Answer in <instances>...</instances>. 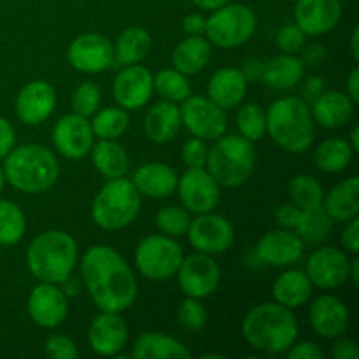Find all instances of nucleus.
<instances>
[{
    "label": "nucleus",
    "mask_w": 359,
    "mask_h": 359,
    "mask_svg": "<svg viewBox=\"0 0 359 359\" xmlns=\"http://www.w3.org/2000/svg\"><path fill=\"white\" fill-rule=\"evenodd\" d=\"M177 193L186 210L193 214L212 212L219 203V184L202 168H188L177 181Z\"/></svg>",
    "instance_id": "12"
},
{
    "label": "nucleus",
    "mask_w": 359,
    "mask_h": 359,
    "mask_svg": "<svg viewBox=\"0 0 359 359\" xmlns=\"http://www.w3.org/2000/svg\"><path fill=\"white\" fill-rule=\"evenodd\" d=\"M349 277L353 279L354 284H358V280H359V259H351Z\"/></svg>",
    "instance_id": "60"
},
{
    "label": "nucleus",
    "mask_w": 359,
    "mask_h": 359,
    "mask_svg": "<svg viewBox=\"0 0 359 359\" xmlns=\"http://www.w3.org/2000/svg\"><path fill=\"white\" fill-rule=\"evenodd\" d=\"M290 198L291 203L300 207L302 210L316 209V207H323L325 189L321 182L312 175H297L290 182Z\"/></svg>",
    "instance_id": "40"
},
{
    "label": "nucleus",
    "mask_w": 359,
    "mask_h": 359,
    "mask_svg": "<svg viewBox=\"0 0 359 359\" xmlns=\"http://www.w3.org/2000/svg\"><path fill=\"white\" fill-rule=\"evenodd\" d=\"M128 112L121 107H105L97 111L91 121L93 135L98 139H119L128 128Z\"/></svg>",
    "instance_id": "38"
},
{
    "label": "nucleus",
    "mask_w": 359,
    "mask_h": 359,
    "mask_svg": "<svg viewBox=\"0 0 359 359\" xmlns=\"http://www.w3.org/2000/svg\"><path fill=\"white\" fill-rule=\"evenodd\" d=\"M304 51H302V62L304 65H321L323 62L326 60V48L323 44H311V46H304Z\"/></svg>",
    "instance_id": "53"
},
{
    "label": "nucleus",
    "mask_w": 359,
    "mask_h": 359,
    "mask_svg": "<svg viewBox=\"0 0 359 359\" xmlns=\"http://www.w3.org/2000/svg\"><path fill=\"white\" fill-rule=\"evenodd\" d=\"M238 135L256 142L266 133V112L256 104H245L237 112Z\"/></svg>",
    "instance_id": "41"
},
{
    "label": "nucleus",
    "mask_w": 359,
    "mask_h": 359,
    "mask_svg": "<svg viewBox=\"0 0 359 359\" xmlns=\"http://www.w3.org/2000/svg\"><path fill=\"white\" fill-rule=\"evenodd\" d=\"M102 102V91L97 84L83 83L76 88L72 95V109L76 114L90 118L98 111Z\"/></svg>",
    "instance_id": "44"
},
{
    "label": "nucleus",
    "mask_w": 359,
    "mask_h": 359,
    "mask_svg": "<svg viewBox=\"0 0 359 359\" xmlns=\"http://www.w3.org/2000/svg\"><path fill=\"white\" fill-rule=\"evenodd\" d=\"M323 209L337 223H347L359 212V179L349 177L339 182L323 198Z\"/></svg>",
    "instance_id": "29"
},
{
    "label": "nucleus",
    "mask_w": 359,
    "mask_h": 359,
    "mask_svg": "<svg viewBox=\"0 0 359 359\" xmlns=\"http://www.w3.org/2000/svg\"><path fill=\"white\" fill-rule=\"evenodd\" d=\"M286 354L290 359H325L326 358L325 351L314 342L293 344V346L286 351Z\"/></svg>",
    "instance_id": "49"
},
{
    "label": "nucleus",
    "mask_w": 359,
    "mask_h": 359,
    "mask_svg": "<svg viewBox=\"0 0 359 359\" xmlns=\"http://www.w3.org/2000/svg\"><path fill=\"white\" fill-rule=\"evenodd\" d=\"M307 42V35L304 34L297 23L284 25L277 34V48L287 55H297L302 51V48Z\"/></svg>",
    "instance_id": "45"
},
{
    "label": "nucleus",
    "mask_w": 359,
    "mask_h": 359,
    "mask_svg": "<svg viewBox=\"0 0 359 359\" xmlns=\"http://www.w3.org/2000/svg\"><path fill=\"white\" fill-rule=\"evenodd\" d=\"M177 181L179 177L174 168L160 163V161L139 167L133 172L132 179L137 191L149 198H167V196L174 195Z\"/></svg>",
    "instance_id": "25"
},
{
    "label": "nucleus",
    "mask_w": 359,
    "mask_h": 359,
    "mask_svg": "<svg viewBox=\"0 0 359 359\" xmlns=\"http://www.w3.org/2000/svg\"><path fill=\"white\" fill-rule=\"evenodd\" d=\"M128 342V326L119 312H102L91 321L88 344L100 356H116Z\"/></svg>",
    "instance_id": "20"
},
{
    "label": "nucleus",
    "mask_w": 359,
    "mask_h": 359,
    "mask_svg": "<svg viewBox=\"0 0 359 359\" xmlns=\"http://www.w3.org/2000/svg\"><path fill=\"white\" fill-rule=\"evenodd\" d=\"M353 147L346 139H328L314 153L316 167L326 174H339L344 172L353 161Z\"/></svg>",
    "instance_id": "35"
},
{
    "label": "nucleus",
    "mask_w": 359,
    "mask_h": 359,
    "mask_svg": "<svg viewBox=\"0 0 359 359\" xmlns=\"http://www.w3.org/2000/svg\"><path fill=\"white\" fill-rule=\"evenodd\" d=\"M256 32V14L242 4H224L205 20L209 42L221 49L245 44Z\"/></svg>",
    "instance_id": "8"
},
{
    "label": "nucleus",
    "mask_w": 359,
    "mask_h": 359,
    "mask_svg": "<svg viewBox=\"0 0 359 359\" xmlns=\"http://www.w3.org/2000/svg\"><path fill=\"white\" fill-rule=\"evenodd\" d=\"M346 91H347L346 93L347 97H349L354 104H358L359 102V69L358 67H354V69L351 70L349 77H347Z\"/></svg>",
    "instance_id": "57"
},
{
    "label": "nucleus",
    "mask_w": 359,
    "mask_h": 359,
    "mask_svg": "<svg viewBox=\"0 0 359 359\" xmlns=\"http://www.w3.org/2000/svg\"><path fill=\"white\" fill-rule=\"evenodd\" d=\"M81 276L100 312H123L135 302V276L125 258L109 245H93L84 252Z\"/></svg>",
    "instance_id": "1"
},
{
    "label": "nucleus",
    "mask_w": 359,
    "mask_h": 359,
    "mask_svg": "<svg viewBox=\"0 0 359 359\" xmlns=\"http://www.w3.org/2000/svg\"><path fill=\"white\" fill-rule=\"evenodd\" d=\"M333 230V219L326 214L323 207H316V209L302 210V217L298 221L297 233L304 242H311V244H319V242L326 241L328 235Z\"/></svg>",
    "instance_id": "36"
},
{
    "label": "nucleus",
    "mask_w": 359,
    "mask_h": 359,
    "mask_svg": "<svg viewBox=\"0 0 359 359\" xmlns=\"http://www.w3.org/2000/svg\"><path fill=\"white\" fill-rule=\"evenodd\" d=\"M14 144H16L14 126L6 118L0 116V158H6L13 151Z\"/></svg>",
    "instance_id": "51"
},
{
    "label": "nucleus",
    "mask_w": 359,
    "mask_h": 359,
    "mask_svg": "<svg viewBox=\"0 0 359 359\" xmlns=\"http://www.w3.org/2000/svg\"><path fill=\"white\" fill-rule=\"evenodd\" d=\"M312 280L304 270H286L276 279L272 294L277 304L287 309H297L307 304L312 294Z\"/></svg>",
    "instance_id": "30"
},
{
    "label": "nucleus",
    "mask_w": 359,
    "mask_h": 359,
    "mask_svg": "<svg viewBox=\"0 0 359 359\" xmlns=\"http://www.w3.org/2000/svg\"><path fill=\"white\" fill-rule=\"evenodd\" d=\"M44 351L53 359H76L77 347L69 337L51 335L44 344Z\"/></svg>",
    "instance_id": "47"
},
{
    "label": "nucleus",
    "mask_w": 359,
    "mask_h": 359,
    "mask_svg": "<svg viewBox=\"0 0 359 359\" xmlns=\"http://www.w3.org/2000/svg\"><path fill=\"white\" fill-rule=\"evenodd\" d=\"M358 42H359V28H354L353 35H351V51H353V56H354V60H356V62L359 60Z\"/></svg>",
    "instance_id": "59"
},
{
    "label": "nucleus",
    "mask_w": 359,
    "mask_h": 359,
    "mask_svg": "<svg viewBox=\"0 0 359 359\" xmlns=\"http://www.w3.org/2000/svg\"><path fill=\"white\" fill-rule=\"evenodd\" d=\"M351 147H353V151H359V128L358 126H354L353 132H351Z\"/></svg>",
    "instance_id": "61"
},
{
    "label": "nucleus",
    "mask_w": 359,
    "mask_h": 359,
    "mask_svg": "<svg viewBox=\"0 0 359 359\" xmlns=\"http://www.w3.org/2000/svg\"><path fill=\"white\" fill-rule=\"evenodd\" d=\"M354 102L342 91H323L312 105V118L314 123L323 128H340L351 123L354 116Z\"/></svg>",
    "instance_id": "26"
},
{
    "label": "nucleus",
    "mask_w": 359,
    "mask_h": 359,
    "mask_svg": "<svg viewBox=\"0 0 359 359\" xmlns=\"http://www.w3.org/2000/svg\"><path fill=\"white\" fill-rule=\"evenodd\" d=\"M153 86L154 91L163 100L174 102V104L184 102L191 95V84H189V81L186 79L184 74H181L175 69L160 70L156 76H153Z\"/></svg>",
    "instance_id": "39"
},
{
    "label": "nucleus",
    "mask_w": 359,
    "mask_h": 359,
    "mask_svg": "<svg viewBox=\"0 0 359 359\" xmlns=\"http://www.w3.org/2000/svg\"><path fill=\"white\" fill-rule=\"evenodd\" d=\"M210 58H212L210 42L205 41L202 35H189L175 46L172 53V65L184 76H195L209 65Z\"/></svg>",
    "instance_id": "28"
},
{
    "label": "nucleus",
    "mask_w": 359,
    "mask_h": 359,
    "mask_svg": "<svg viewBox=\"0 0 359 359\" xmlns=\"http://www.w3.org/2000/svg\"><path fill=\"white\" fill-rule=\"evenodd\" d=\"M342 16L340 0H297L294 23L305 35H323L337 27Z\"/></svg>",
    "instance_id": "22"
},
{
    "label": "nucleus",
    "mask_w": 359,
    "mask_h": 359,
    "mask_svg": "<svg viewBox=\"0 0 359 359\" xmlns=\"http://www.w3.org/2000/svg\"><path fill=\"white\" fill-rule=\"evenodd\" d=\"M286 2H293V0H286Z\"/></svg>",
    "instance_id": "63"
},
{
    "label": "nucleus",
    "mask_w": 359,
    "mask_h": 359,
    "mask_svg": "<svg viewBox=\"0 0 359 359\" xmlns=\"http://www.w3.org/2000/svg\"><path fill=\"white\" fill-rule=\"evenodd\" d=\"M4 182H6V175H4V170L0 168V191H2L4 188Z\"/></svg>",
    "instance_id": "62"
},
{
    "label": "nucleus",
    "mask_w": 359,
    "mask_h": 359,
    "mask_svg": "<svg viewBox=\"0 0 359 359\" xmlns=\"http://www.w3.org/2000/svg\"><path fill=\"white\" fill-rule=\"evenodd\" d=\"M177 321L186 332L198 333L207 325V311L198 298L186 297L177 309Z\"/></svg>",
    "instance_id": "43"
},
{
    "label": "nucleus",
    "mask_w": 359,
    "mask_h": 359,
    "mask_svg": "<svg viewBox=\"0 0 359 359\" xmlns=\"http://www.w3.org/2000/svg\"><path fill=\"white\" fill-rule=\"evenodd\" d=\"M332 356L335 359H358L359 358V349L356 342L353 340L342 339L339 342H335L332 349Z\"/></svg>",
    "instance_id": "54"
},
{
    "label": "nucleus",
    "mask_w": 359,
    "mask_h": 359,
    "mask_svg": "<svg viewBox=\"0 0 359 359\" xmlns=\"http://www.w3.org/2000/svg\"><path fill=\"white\" fill-rule=\"evenodd\" d=\"M248 81L242 72L233 67H223L216 70L207 84V98L212 100L223 111L238 107L248 91Z\"/></svg>",
    "instance_id": "24"
},
{
    "label": "nucleus",
    "mask_w": 359,
    "mask_h": 359,
    "mask_svg": "<svg viewBox=\"0 0 359 359\" xmlns=\"http://www.w3.org/2000/svg\"><path fill=\"white\" fill-rule=\"evenodd\" d=\"M302 217V209L294 203H284L276 210V221L284 230H297L298 221Z\"/></svg>",
    "instance_id": "48"
},
{
    "label": "nucleus",
    "mask_w": 359,
    "mask_h": 359,
    "mask_svg": "<svg viewBox=\"0 0 359 359\" xmlns=\"http://www.w3.org/2000/svg\"><path fill=\"white\" fill-rule=\"evenodd\" d=\"M182 27L188 35H202L205 34V18L202 14H188L182 21Z\"/></svg>",
    "instance_id": "55"
},
{
    "label": "nucleus",
    "mask_w": 359,
    "mask_h": 359,
    "mask_svg": "<svg viewBox=\"0 0 359 359\" xmlns=\"http://www.w3.org/2000/svg\"><path fill=\"white\" fill-rule=\"evenodd\" d=\"M244 76V79L248 83H256V81L263 79V72H265V63L258 58H248L244 60L242 67L238 69Z\"/></svg>",
    "instance_id": "52"
},
{
    "label": "nucleus",
    "mask_w": 359,
    "mask_h": 359,
    "mask_svg": "<svg viewBox=\"0 0 359 359\" xmlns=\"http://www.w3.org/2000/svg\"><path fill=\"white\" fill-rule=\"evenodd\" d=\"M181 121L189 132L202 140H216L228 130L226 112L205 97L189 95L182 105Z\"/></svg>",
    "instance_id": "10"
},
{
    "label": "nucleus",
    "mask_w": 359,
    "mask_h": 359,
    "mask_svg": "<svg viewBox=\"0 0 359 359\" xmlns=\"http://www.w3.org/2000/svg\"><path fill=\"white\" fill-rule=\"evenodd\" d=\"M135 359H188L191 356L186 346L174 337L163 333H142L132 349Z\"/></svg>",
    "instance_id": "32"
},
{
    "label": "nucleus",
    "mask_w": 359,
    "mask_h": 359,
    "mask_svg": "<svg viewBox=\"0 0 359 359\" xmlns=\"http://www.w3.org/2000/svg\"><path fill=\"white\" fill-rule=\"evenodd\" d=\"M27 219L20 207L11 200H0V245L11 248L23 238Z\"/></svg>",
    "instance_id": "37"
},
{
    "label": "nucleus",
    "mask_w": 359,
    "mask_h": 359,
    "mask_svg": "<svg viewBox=\"0 0 359 359\" xmlns=\"http://www.w3.org/2000/svg\"><path fill=\"white\" fill-rule=\"evenodd\" d=\"M114 48V65H135L142 62L151 48V35L142 27H130L121 32L112 44Z\"/></svg>",
    "instance_id": "34"
},
{
    "label": "nucleus",
    "mask_w": 359,
    "mask_h": 359,
    "mask_svg": "<svg viewBox=\"0 0 359 359\" xmlns=\"http://www.w3.org/2000/svg\"><path fill=\"white\" fill-rule=\"evenodd\" d=\"M93 130L88 118L79 114H67L56 121L53 128V142L62 156L79 160L93 147Z\"/></svg>",
    "instance_id": "17"
},
{
    "label": "nucleus",
    "mask_w": 359,
    "mask_h": 359,
    "mask_svg": "<svg viewBox=\"0 0 359 359\" xmlns=\"http://www.w3.org/2000/svg\"><path fill=\"white\" fill-rule=\"evenodd\" d=\"M323 91H325V81H323L321 76H312L305 81L304 93L307 98L316 100V98H318Z\"/></svg>",
    "instance_id": "56"
},
{
    "label": "nucleus",
    "mask_w": 359,
    "mask_h": 359,
    "mask_svg": "<svg viewBox=\"0 0 359 359\" xmlns=\"http://www.w3.org/2000/svg\"><path fill=\"white\" fill-rule=\"evenodd\" d=\"M91 160L105 179L125 177L128 172V154L121 144L112 139H100V142L93 144Z\"/></svg>",
    "instance_id": "33"
},
{
    "label": "nucleus",
    "mask_w": 359,
    "mask_h": 359,
    "mask_svg": "<svg viewBox=\"0 0 359 359\" xmlns=\"http://www.w3.org/2000/svg\"><path fill=\"white\" fill-rule=\"evenodd\" d=\"M304 241L293 230H272L263 235L256 245L258 258L270 266H290L304 256Z\"/></svg>",
    "instance_id": "21"
},
{
    "label": "nucleus",
    "mask_w": 359,
    "mask_h": 359,
    "mask_svg": "<svg viewBox=\"0 0 359 359\" xmlns=\"http://www.w3.org/2000/svg\"><path fill=\"white\" fill-rule=\"evenodd\" d=\"M309 321L323 339H339L349 328V311L340 298L323 294L311 305Z\"/></svg>",
    "instance_id": "23"
},
{
    "label": "nucleus",
    "mask_w": 359,
    "mask_h": 359,
    "mask_svg": "<svg viewBox=\"0 0 359 359\" xmlns=\"http://www.w3.org/2000/svg\"><path fill=\"white\" fill-rule=\"evenodd\" d=\"M77 244L72 235L62 230H48L28 245L27 265L41 283L62 284L72 276L77 265Z\"/></svg>",
    "instance_id": "4"
},
{
    "label": "nucleus",
    "mask_w": 359,
    "mask_h": 359,
    "mask_svg": "<svg viewBox=\"0 0 359 359\" xmlns=\"http://www.w3.org/2000/svg\"><path fill=\"white\" fill-rule=\"evenodd\" d=\"M189 223H191V217H189L188 210L177 205L163 207L156 214L158 230L163 235H168V237H181V235H186Z\"/></svg>",
    "instance_id": "42"
},
{
    "label": "nucleus",
    "mask_w": 359,
    "mask_h": 359,
    "mask_svg": "<svg viewBox=\"0 0 359 359\" xmlns=\"http://www.w3.org/2000/svg\"><path fill=\"white\" fill-rule=\"evenodd\" d=\"M207 153L209 147L205 146V140L193 137L182 146V161L188 168H202L207 163Z\"/></svg>",
    "instance_id": "46"
},
{
    "label": "nucleus",
    "mask_w": 359,
    "mask_h": 359,
    "mask_svg": "<svg viewBox=\"0 0 359 359\" xmlns=\"http://www.w3.org/2000/svg\"><path fill=\"white\" fill-rule=\"evenodd\" d=\"M351 259L339 248H321L307 259V276L323 290H335L349 279Z\"/></svg>",
    "instance_id": "18"
},
{
    "label": "nucleus",
    "mask_w": 359,
    "mask_h": 359,
    "mask_svg": "<svg viewBox=\"0 0 359 359\" xmlns=\"http://www.w3.org/2000/svg\"><path fill=\"white\" fill-rule=\"evenodd\" d=\"M342 245L346 248L347 252L351 255H358L359 252V221L354 217V219L347 221V226L344 228L342 231Z\"/></svg>",
    "instance_id": "50"
},
{
    "label": "nucleus",
    "mask_w": 359,
    "mask_h": 359,
    "mask_svg": "<svg viewBox=\"0 0 359 359\" xmlns=\"http://www.w3.org/2000/svg\"><path fill=\"white\" fill-rule=\"evenodd\" d=\"M184 252L168 235H149L135 249V265L151 280H167L177 273Z\"/></svg>",
    "instance_id": "9"
},
{
    "label": "nucleus",
    "mask_w": 359,
    "mask_h": 359,
    "mask_svg": "<svg viewBox=\"0 0 359 359\" xmlns=\"http://www.w3.org/2000/svg\"><path fill=\"white\" fill-rule=\"evenodd\" d=\"M28 316L41 328H58L69 314L67 294L56 284L41 283L30 291Z\"/></svg>",
    "instance_id": "15"
},
{
    "label": "nucleus",
    "mask_w": 359,
    "mask_h": 359,
    "mask_svg": "<svg viewBox=\"0 0 359 359\" xmlns=\"http://www.w3.org/2000/svg\"><path fill=\"white\" fill-rule=\"evenodd\" d=\"M4 175L13 188L27 195L46 193L56 184L60 165L55 154L41 144L13 147L6 156Z\"/></svg>",
    "instance_id": "3"
},
{
    "label": "nucleus",
    "mask_w": 359,
    "mask_h": 359,
    "mask_svg": "<svg viewBox=\"0 0 359 359\" xmlns=\"http://www.w3.org/2000/svg\"><path fill=\"white\" fill-rule=\"evenodd\" d=\"M266 132L287 153H305L314 144L311 109L302 98H279L266 111Z\"/></svg>",
    "instance_id": "5"
},
{
    "label": "nucleus",
    "mask_w": 359,
    "mask_h": 359,
    "mask_svg": "<svg viewBox=\"0 0 359 359\" xmlns=\"http://www.w3.org/2000/svg\"><path fill=\"white\" fill-rule=\"evenodd\" d=\"M207 153V170L219 186L237 188L255 172L256 153L251 140L242 135H221Z\"/></svg>",
    "instance_id": "7"
},
{
    "label": "nucleus",
    "mask_w": 359,
    "mask_h": 359,
    "mask_svg": "<svg viewBox=\"0 0 359 359\" xmlns=\"http://www.w3.org/2000/svg\"><path fill=\"white\" fill-rule=\"evenodd\" d=\"M142 207L140 193L130 179H107L91 205V217L102 230L118 231L137 219Z\"/></svg>",
    "instance_id": "6"
},
{
    "label": "nucleus",
    "mask_w": 359,
    "mask_h": 359,
    "mask_svg": "<svg viewBox=\"0 0 359 359\" xmlns=\"http://www.w3.org/2000/svg\"><path fill=\"white\" fill-rule=\"evenodd\" d=\"M195 6H198L200 9H205V11H214V9H219L223 7L224 4H228L230 0H191Z\"/></svg>",
    "instance_id": "58"
},
{
    "label": "nucleus",
    "mask_w": 359,
    "mask_h": 359,
    "mask_svg": "<svg viewBox=\"0 0 359 359\" xmlns=\"http://www.w3.org/2000/svg\"><path fill=\"white\" fill-rule=\"evenodd\" d=\"M242 335L255 349L284 354L298 339V321L291 309L280 304H262L242 321Z\"/></svg>",
    "instance_id": "2"
},
{
    "label": "nucleus",
    "mask_w": 359,
    "mask_h": 359,
    "mask_svg": "<svg viewBox=\"0 0 359 359\" xmlns=\"http://www.w3.org/2000/svg\"><path fill=\"white\" fill-rule=\"evenodd\" d=\"M56 107V91L48 81L25 84L16 97V116L25 125H41Z\"/></svg>",
    "instance_id": "19"
},
{
    "label": "nucleus",
    "mask_w": 359,
    "mask_h": 359,
    "mask_svg": "<svg viewBox=\"0 0 359 359\" xmlns=\"http://www.w3.org/2000/svg\"><path fill=\"white\" fill-rule=\"evenodd\" d=\"M186 235L189 238V244L198 252H205V255H221L228 251L235 237L230 221L212 212L198 214V217L189 223Z\"/></svg>",
    "instance_id": "14"
},
{
    "label": "nucleus",
    "mask_w": 359,
    "mask_h": 359,
    "mask_svg": "<svg viewBox=\"0 0 359 359\" xmlns=\"http://www.w3.org/2000/svg\"><path fill=\"white\" fill-rule=\"evenodd\" d=\"M219 266L205 252H196L182 258L177 270L179 286L186 297L202 298L210 297L219 286Z\"/></svg>",
    "instance_id": "11"
},
{
    "label": "nucleus",
    "mask_w": 359,
    "mask_h": 359,
    "mask_svg": "<svg viewBox=\"0 0 359 359\" xmlns=\"http://www.w3.org/2000/svg\"><path fill=\"white\" fill-rule=\"evenodd\" d=\"M181 111L174 102H158L147 111L144 130L153 142L165 144L177 137L181 130Z\"/></svg>",
    "instance_id": "27"
},
{
    "label": "nucleus",
    "mask_w": 359,
    "mask_h": 359,
    "mask_svg": "<svg viewBox=\"0 0 359 359\" xmlns=\"http://www.w3.org/2000/svg\"><path fill=\"white\" fill-rule=\"evenodd\" d=\"M69 62L83 74H98L114 65V48L112 42L102 34L88 32L81 34L70 42Z\"/></svg>",
    "instance_id": "13"
},
{
    "label": "nucleus",
    "mask_w": 359,
    "mask_h": 359,
    "mask_svg": "<svg viewBox=\"0 0 359 359\" xmlns=\"http://www.w3.org/2000/svg\"><path fill=\"white\" fill-rule=\"evenodd\" d=\"M305 65L298 56L283 55L273 56L270 62L265 63V72H263V81L270 90L284 91L297 86L304 79Z\"/></svg>",
    "instance_id": "31"
},
{
    "label": "nucleus",
    "mask_w": 359,
    "mask_h": 359,
    "mask_svg": "<svg viewBox=\"0 0 359 359\" xmlns=\"http://www.w3.org/2000/svg\"><path fill=\"white\" fill-rule=\"evenodd\" d=\"M154 93L153 74L142 65H126L116 76L112 84V95L116 104L125 111H135L144 107Z\"/></svg>",
    "instance_id": "16"
}]
</instances>
